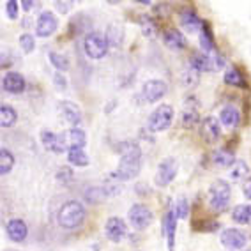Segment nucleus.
<instances>
[{"label":"nucleus","instance_id":"20e7f679","mask_svg":"<svg viewBox=\"0 0 251 251\" xmlns=\"http://www.w3.org/2000/svg\"><path fill=\"white\" fill-rule=\"evenodd\" d=\"M174 108L170 104H159L151 115H149L147 127L151 133H161L166 131L174 122Z\"/></svg>","mask_w":251,"mask_h":251},{"label":"nucleus","instance_id":"c756f323","mask_svg":"<svg viewBox=\"0 0 251 251\" xmlns=\"http://www.w3.org/2000/svg\"><path fill=\"white\" fill-rule=\"evenodd\" d=\"M138 23H140V28H142V34H144L145 37H156L157 36V25H156V22H154L151 16H140V20H138Z\"/></svg>","mask_w":251,"mask_h":251},{"label":"nucleus","instance_id":"37998d69","mask_svg":"<svg viewBox=\"0 0 251 251\" xmlns=\"http://www.w3.org/2000/svg\"><path fill=\"white\" fill-rule=\"evenodd\" d=\"M20 4H22V7H23V9H25V11H30L32 7L36 5V2H32V0H22Z\"/></svg>","mask_w":251,"mask_h":251},{"label":"nucleus","instance_id":"c9c22d12","mask_svg":"<svg viewBox=\"0 0 251 251\" xmlns=\"http://www.w3.org/2000/svg\"><path fill=\"white\" fill-rule=\"evenodd\" d=\"M174 209H175V214H177L179 220H186V218L189 216V202L184 197H180L179 200L175 202Z\"/></svg>","mask_w":251,"mask_h":251},{"label":"nucleus","instance_id":"f3484780","mask_svg":"<svg viewBox=\"0 0 251 251\" xmlns=\"http://www.w3.org/2000/svg\"><path fill=\"white\" fill-rule=\"evenodd\" d=\"M58 112L62 113L64 121L73 124L75 127H78L81 124V110L76 103H73V101H60Z\"/></svg>","mask_w":251,"mask_h":251},{"label":"nucleus","instance_id":"473e14b6","mask_svg":"<svg viewBox=\"0 0 251 251\" xmlns=\"http://www.w3.org/2000/svg\"><path fill=\"white\" fill-rule=\"evenodd\" d=\"M50 62H51V66H53L58 73H66L69 69L68 57L62 53H57V51H51V53H50Z\"/></svg>","mask_w":251,"mask_h":251},{"label":"nucleus","instance_id":"412c9836","mask_svg":"<svg viewBox=\"0 0 251 251\" xmlns=\"http://www.w3.org/2000/svg\"><path fill=\"white\" fill-rule=\"evenodd\" d=\"M163 41H165V45L168 46L170 50H182V48H186V36H184L182 32L175 30V28L166 30L165 36H163Z\"/></svg>","mask_w":251,"mask_h":251},{"label":"nucleus","instance_id":"393cba45","mask_svg":"<svg viewBox=\"0 0 251 251\" xmlns=\"http://www.w3.org/2000/svg\"><path fill=\"white\" fill-rule=\"evenodd\" d=\"M16 121H18L16 110L9 104H2L0 106V126L5 129V127H11V126L16 124Z\"/></svg>","mask_w":251,"mask_h":251},{"label":"nucleus","instance_id":"4be33fe9","mask_svg":"<svg viewBox=\"0 0 251 251\" xmlns=\"http://www.w3.org/2000/svg\"><path fill=\"white\" fill-rule=\"evenodd\" d=\"M200 48H202V51L207 55L218 51V48H216V41H214V34H212V30L209 28L207 23H203V28H202V32H200Z\"/></svg>","mask_w":251,"mask_h":251},{"label":"nucleus","instance_id":"79ce46f5","mask_svg":"<svg viewBox=\"0 0 251 251\" xmlns=\"http://www.w3.org/2000/svg\"><path fill=\"white\" fill-rule=\"evenodd\" d=\"M62 177H66V179H73V174L69 168H60L58 170V179H62Z\"/></svg>","mask_w":251,"mask_h":251},{"label":"nucleus","instance_id":"c03bdc74","mask_svg":"<svg viewBox=\"0 0 251 251\" xmlns=\"http://www.w3.org/2000/svg\"><path fill=\"white\" fill-rule=\"evenodd\" d=\"M138 4H142V5H151L152 2H151V0H138Z\"/></svg>","mask_w":251,"mask_h":251},{"label":"nucleus","instance_id":"b1692460","mask_svg":"<svg viewBox=\"0 0 251 251\" xmlns=\"http://www.w3.org/2000/svg\"><path fill=\"white\" fill-rule=\"evenodd\" d=\"M235 161H237V159H235L233 154L230 152V151H226V149H218V151L212 154V163H214L216 166H220V168H232Z\"/></svg>","mask_w":251,"mask_h":251},{"label":"nucleus","instance_id":"a211bd4d","mask_svg":"<svg viewBox=\"0 0 251 251\" xmlns=\"http://www.w3.org/2000/svg\"><path fill=\"white\" fill-rule=\"evenodd\" d=\"M5 233H7V237L13 242H23L28 235V226L23 220L14 218V220H11L9 223H7V226H5Z\"/></svg>","mask_w":251,"mask_h":251},{"label":"nucleus","instance_id":"6e6552de","mask_svg":"<svg viewBox=\"0 0 251 251\" xmlns=\"http://www.w3.org/2000/svg\"><path fill=\"white\" fill-rule=\"evenodd\" d=\"M41 142L46 151H51L55 154H62L69 151L68 142H66V133H53V131H41Z\"/></svg>","mask_w":251,"mask_h":251},{"label":"nucleus","instance_id":"1a4fd4ad","mask_svg":"<svg viewBox=\"0 0 251 251\" xmlns=\"http://www.w3.org/2000/svg\"><path fill=\"white\" fill-rule=\"evenodd\" d=\"M221 244L228 251H239L242 248H246L248 244V235L239 228H226L221 232Z\"/></svg>","mask_w":251,"mask_h":251},{"label":"nucleus","instance_id":"7ed1b4c3","mask_svg":"<svg viewBox=\"0 0 251 251\" xmlns=\"http://www.w3.org/2000/svg\"><path fill=\"white\" fill-rule=\"evenodd\" d=\"M230 198H232V188L226 180L218 179L211 184V188H209V205L214 212H223L230 205Z\"/></svg>","mask_w":251,"mask_h":251},{"label":"nucleus","instance_id":"ddd939ff","mask_svg":"<svg viewBox=\"0 0 251 251\" xmlns=\"http://www.w3.org/2000/svg\"><path fill=\"white\" fill-rule=\"evenodd\" d=\"M200 135L207 144H216L221 136V122L216 117H205L200 124Z\"/></svg>","mask_w":251,"mask_h":251},{"label":"nucleus","instance_id":"4468645a","mask_svg":"<svg viewBox=\"0 0 251 251\" xmlns=\"http://www.w3.org/2000/svg\"><path fill=\"white\" fill-rule=\"evenodd\" d=\"M25 87H27V81L16 71L5 73L4 78H2V89L5 92H9V94H22Z\"/></svg>","mask_w":251,"mask_h":251},{"label":"nucleus","instance_id":"2f4dec72","mask_svg":"<svg viewBox=\"0 0 251 251\" xmlns=\"http://www.w3.org/2000/svg\"><path fill=\"white\" fill-rule=\"evenodd\" d=\"M198 78H200V71H197L191 64H188L186 69L182 71V83L191 89V87H195L198 83Z\"/></svg>","mask_w":251,"mask_h":251},{"label":"nucleus","instance_id":"dca6fc26","mask_svg":"<svg viewBox=\"0 0 251 251\" xmlns=\"http://www.w3.org/2000/svg\"><path fill=\"white\" fill-rule=\"evenodd\" d=\"M179 18H180V25L184 27V30H188L189 34H195V32H202L203 22L200 20V16H198V14L195 13L191 7H186V9L180 11Z\"/></svg>","mask_w":251,"mask_h":251},{"label":"nucleus","instance_id":"4c0bfd02","mask_svg":"<svg viewBox=\"0 0 251 251\" xmlns=\"http://www.w3.org/2000/svg\"><path fill=\"white\" fill-rule=\"evenodd\" d=\"M5 13H7V18L9 20L18 18V2L16 0H7L5 2Z\"/></svg>","mask_w":251,"mask_h":251},{"label":"nucleus","instance_id":"a18cd8bd","mask_svg":"<svg viewBox=\"0 0 251 251\" xmlns=\"http://www.w3.org/2000/svg\"><path fill=\"white\" fill-rule=\"evenodd\" d=\"M246 251H251V250H246Z\"/></svg>","mask_w":251,"mask_h":251},{"label":"nucleus","instance_id":"7c9ffc66","mask_svg":"<svg viewBox=\"0 0 251 251\" xmlns=\"http://www.w3.org/2000/svg\"><path fill=\"white\" fill-rule=\"evenodd\" d=\"M13 166H14V156L11 154V151H7L4 147L0 151V175L11 174Z\"/></svg>","mask_w":251,"mask_h":251},{"label":"nucleus","instance_id":"f704fd0d","mask_svg":"<svg viewBox=\"0 0 251 251\" xmlns=\"http://www.w3.org/2000/svg\"><path fill=\"white\" fill-rule=\"evenodd\" d=\"M18 43H20V48L23 50V53H32L34 48H36V39H34L32 34H22Z\"/></svg>","mask_w":251,"mask_h":251},{"label":"nucleus","instance_id":"c85d7f7f","mask_svg":"<svg viewBox=\"0 0 251 251\" xmlns=\"http://www.w3.org/2000/svg\"><path fill=\"white\" fill-rule=\"evenodd\" d=\"M248 172H250V168H248L246 161H242V159H237V161L233 163L232 168H230L228 177L233 180V182H239V180L246 179V177H248Z\"/></svg>","mask_w":251,"mask_h":251},{"label":"nucleus","instance_id":"f8f14e48","mask_svg":"<svg viewBox=\"0 0 251 251\" xmlns=\"http://www.w3.org/2000/svg\"><path fill=\"white\" fill-rule=\"evenodd\" d=\"M104 235L112 242H121L127 235V225H126V221L122 218L113 216L104 225Z\"/></svg>","mask_w":251,"mask_h":251},{"label":"nucleus","instance_id":"cd10ccee","mask_svg":"<svg viewBox=\"0 0 251 251\" xmlns=\"http://www.w3.org/2000/svg\"><path fill=\"white\" fill-rule=\"evenodd\" d=\"M68 161L73 166H87L90 163V157L83 149H69L68 151Z\"/></svg>","mask_w":251,"mask_h":251},{"label":"nucleus","instance_id":"39448f33","mask_svg":"<svg viewBox=\"0 0 251 251\" xmlns=\"http://www.w3.org/2000/svg\"><path fill=\"white\" fill-rule=\"evenodd\" d=\"M110 43H108L106 36L99 34V32H89L83 39V51L89 58L92 60H99L108 53Z\"/></svg>","mask_w":251,"mask_h":251},{"label":"nucleus","instance_id":"423d86ee","mask_svg":"<svg viewBox=\"0 0 251 251\" xmlns=\"http://www.w3.org/2000/svg\"><path fill=\"white\" fill-rule=\"evenodd\" d=\"M127 218H129L131 226L135 230H145L152 223L154 214L147 205H144V203H135L133 207H129Z\"/></svg>","mask_w":251,"mask_h":251},{"label":"nucleus","instance_id":"a19ab883","mask_svg":"<svg viewBox=\"0 0 251 251\" xmlns=\"http://www.w3.org/2000/svg\"><path fill=\"white\" fill-rule=\"evenodd\" d=\"M242 193H244V197H246L248 200H251V177H248V179L244 180V184H242Z\"/></svg>","mask_w":251,"mask_h":251},{"label":"nucleus","instance_id":"bb28decb","mask_svg":"<svg viewBox=\"0 0 251 251\" xmlns=\"http://www.w3.org/2000/svg\"><path fill=\"white\" fill-rule=\"evenodd\" d=\"M104 36H106L110 46H115V48H119V46L122 45V41H124V28H122L121 25L113 23V25H110V27H108V32L104 34Z\"/></svg>","mask_w":251,"mask_h":251},{"label":"nucleus","instance_id":"9b49d317","mask_svg":"<svg viewBox=\"0 0 251 251\" xmlns=\"http://www.w3.org/2000/svg\"><path fill=\"white\" fill-rule=\"evenodd\" d=\"M58 28V20L55 16V13L51 11H43L39 14V18H37L36 23V34L39 37H50L53 36L55 32Z\"/></svg>","mask_w":251,"mask_h":251},{"label":"nucleus","instance_id":"aec40b11","mask_svg":"<svg viewBox=\"0 0 251 251\" xmlns=\"http://www.w3.org/2000/svg\"><path fill=\"white\" fill-rule=\"evenodd\" d=\"M66 142L69 149H83L87 145V135L81 127H73L66 131Z\"/></svg>","mask_w":251,"mask_h":251},{"label":"nucleus","instance_id":"6ab92c4d","mask_svg":"<svg viewBox=\"0 0 251 251\" xmlns=\"http://www.w3.org/2000/svg\"><path fill=\"white\" fill-rule=\"evenodd\" d=\"M220 122L225 126V127H228V129H235L241 122V112H239V108L235 104H226V106L221 108L220 112Z\"/></svg>","mask_w":251,"mask_h":251},{"label":"nucleus","instance_id":"0eeeda50","mask_svg":"<svg viewBox=\"0 0 251 251\" xmlns=\"http://www.w3.org/2000/svg\"><path fill=\"white\" fill-rule=\"evenodd\" d=\"M177 172H179V163H177V159H175V157H166V159H163V161L157 165L154 182H156V186H159V188H165V186H168V184L177 177Z\"/></svg>","mask_w":251,"mask_h":251},{"label":"nucleus","instance_id":"9d476101","mask_svg":"<svg viewBox=\"0 0 251 251\" xmlns=\"http://www.w3.org/2000/svg\"><path fill=\"white\" fill-rule=\"evenodd\" d=\"M168 92V85L163 80H149L142 87V98L147 103H157L159 99H163Z\"/></svg>","mask_w":251,"mask_h":251},{"label":"nucleus","instance_id":"58836bf2","mask_svg":"<svg viewBox=\"0 0 251 251\" xmlns=\"http://www.w3.org/2000/svg\"><path fill=\"white\" fill-rule=\"evenodd\" d=\"M53 81L55 85L58 87V90H66V87H68V80H66V76H64L62 73H57L53 76Z\"/></svg>","mask_w":251,"mask_h":251},{"label":"nucleus","instance_id":"f257e3e1","mask_svg":"<svg viewBox=\"0 0 251 251\" xmlns=\"http://www.w3.org/2000/svg\"><path fill=\"white\" fill-rule=\"evenodd\" d=\"M142 170V151L138 145L129 144L122 147L121 159L117 165L115 177L119 180H131L135 179L136 175Z\"/></svg>","mask_w":251,"mask_h":251},{"label":"nucleus","instance_id":"f03ea898","mask_svg":"<svg viewBox=\"0 0 251 251\" xmlns=\"http://www.w3.org/2000/svg\"><path fill=\"white\" fill-rule=\"evenodd\" d=\"M85 207L81 205L80 202L76 200H69L66 202L62 207H60V211H58V225L66 230H75V228H80L83 221H85Z\"/></svg>","mask_w":251,"mask_h":251},{"label":"nucleus","instance_id":"e433bc0d","mask_svg":"<svg viewBox=\"0 0 251 251\" xmlns=\"http://www.w3.org/2000/svg\"><path fill=\"white\" fill-rule=\"evenodd\" d=\"M104 197H106V191L101 188H90L89 191H85V198L92 203H99Z\"/></svg>","mask_w":251,"mask_h":251},{"label":"nucleus","instance_id":"a878e982","mask_svg":"<svg viewBox=\"0 0 251 251\" xmlns=\"http://www.w3.org/2000/svg\"><path fill=\"white\" fill-rule=\"evenodd\" d=\"M232 220L237 225L251 223V205H246V203L235 205L233 207V211H232Z\"/></svg>","mask_w":251,"mask_h":251},{"label":"nucleus","instance_id":"5701e85b","mask_svg":"<svg viewBox=\"0 0 251 251\" xmlns=\"http://www.w3.org/2000/svg\"><path fill=\"white\" fill-rule=\"evenodd\" d=\"M225 83L230 87H237V89H246V80H244V75L239 71L237 68H228L225 71Z\"/></svg>","mask_w":251,"mask_h":251},{"label":"nucleus","instance_id":"ea45409f","mask_svg":"<svg viewBox=\"0 0 251 251\" xmlns=\"http://www.w3.org/2000/svg\"><path fill=\"white\" fill-rule=\"evenodd\" d=\"M53 4H55V9H57L58 13L66 14L69 9H71L73 2H60V0H57V2H53Z\"/></svg>","mask_w":251,"mask_h":251},{"label":"nucleus","instance_id":"72a5a7b5","mask_svg":"<svg viewBox=\"0 0 251 251\" xmlns=\"http://www.w3.org/2000/svg\"><path fill=\"white\" fill-rule=\"evenodd\" d=\"M198 121H200V115H198L197 110L186 104V106H184V112H182V126L184 127H193Z\"/></svg>","mask_w":251,"mask_h":251},{"label":"nucleus","instance_id":"2eb2a0df","mask_svg":"<svg viewBox=\"0 0 251 251\" xmlns=\"http://www.w3.org/2000/svg\"><path fill=\"white\" fill-rule=\"evenodd\" d=\"M177 214H175V209L170 207L166 211L165 218H163V226H165V237L166 244H168V251L175 250V232H177Z\"/></svg>","mask_w":251,"mask_h":251}]
</instances>
